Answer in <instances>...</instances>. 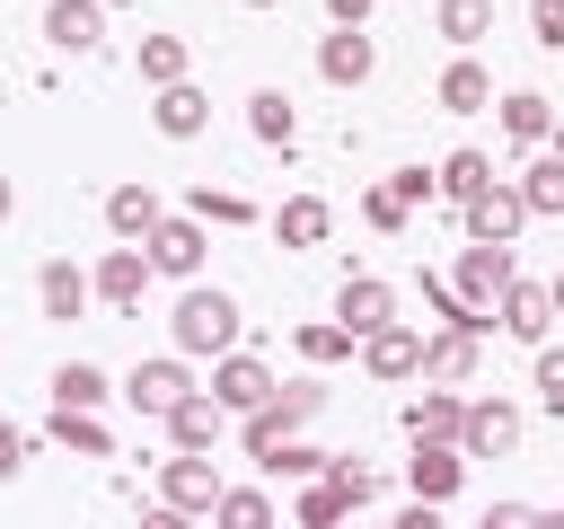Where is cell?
Masks as SVG:
<instances>
[{"label": "cell", "mask_w": 564, "mask_h": 529, "mask_svg": "<svg viewBox=\"0 0 564 529\" xmlns=\"http://www.w3.org/2000/svg\"><path fill=\"white\" fill-rule=\"evenodd\" d=\"M247 9H273V0H247Z\"/></svg>", "instance_id": "bcb514c9"}, {"label": "cell", "mask_w": 564, "mask_h": 529, "mask_svg": "<svg viewBox=\"0 0 564 529\" xmlns=\"http://www.w3.org/2000/svg\"><path fill=\"white\" fill-rule=\"evenodd\" d=\"M256 467H264V476H300V485H308V476H326V450H300V441H282V450H264Z\"/></svg>", "instance_id": "8d00e7d4"}, {"label": "cell", "mask_w": 564, "mask_h": 529, "mask_svg": "<svg viewBox=\"0 0 564 529\" xmlns=\"http://www.w3.org/2000/svg\"><path fill=\"white\" fill-rule=\"evenodd\" d=\"M203 229H212L203 212H167V220H159V229H150L141 247H150V264H159V273H176V282H194V273H203V247H212Z\"/></svg>", "instance_id": "5b68a950"}, {"label": "cell", "mask_w": 564, "mask_h": 529, "mask_svg": "<svg viewBox=\"0 0 564 529\" xmlns=\"http://www.w3.org/2000/svg\"><path fill=\"white\" fill-rule=\"evenodd\" d=\"M546 291H555V317H564V273H555V282H546Z\"/></svg>", "instance_id": "ee69618b"}, {"label": "cell", "mask_w": 564, "mask_h": 529, "mask_svg": "<svg viewBox=\"0 0 564 529\" xmlns=\"http://www.w3.org/2000/svg\"><path fill=\"white\" fill-rule=\"evenodd\" d=\"M185 212H203V220H220V229H247L256 220V203L247 194H229V185H194V203Z\"/></svg>", "instance_id": "e575fe53"}, {"label": "cell", "mask_w": 564, "mask_h": 529, "mask_svg": "<svg viewBox=\"0 0 564 529\" xmlns=\"http://www.w3.org/2000/svg\"><path fill=\"white\" fill-rule=\"evenodd\" d=\"M458 423H467V397H458L449 379L423 388V397L405 406V432H414V441H458Z\"/></svg>", "instance_id": "7402d4cb"}, {"label": "cell", "mask_w": 564, "mask_h": 529, "mask_svg": "<svg viewBox=\"0 0 564 529\" xmlns=\"http://www.w3.org/2000/svg\"><path fill=\"white\" fill-rule=\"evenodd\" d=\"M141 79H150V88L185 79V35H141Z\"/></svg>", "instance_id": "836d02e7"}, {"label": "cell", "mask_w": 564, "mask_h": 529, "mask_svg": "<svg viewBox=\"0 0 564 529\" xmlns=\"http://www.w3.org/2000/svg\"><path fill=\"white\" fill-rule=\"evenodd\" d=\"M159 503H167V520H176V511H212V503H220L212 450H176V458L159 467Z\"/></svg>", "instance_id": "ba28073f"}, {"label": "cell", "mask_w": 564, "mask_h": 529, "mask_svg": "<svg viewBox=\"0 0 564 529\" xmlns=\"http://www.w3.org/2000/svg\"><path fill=\"white\" fill-rule=\"evenodd\" d=\"M449 291L494 326V309H502V291H511V238H467L458 264H449Z\"/></svg>", "instance_id": "3957f363"}, {"label": "cell", "mask_w": 564, "mask_h": 529, "mask_svg": "<svg viewBox=\"0 0 564 529\" xmlns=\"http://www.w3.org/2000/svg\"><path fill=\"white\" fill-rule=\"evenodd\" d=\"M238 335H247L238 300H229L220 282H203V273H194V282L176 291V309H167V344H176L185 361H220V353H229Z\"/></svg>", "instance_id": "6da1fadb"}, {"label": "cell", "mask_w": 564, "mask_h": 529, "mask_svg": "<svg viewBox=\"0 0 564 529\" xmlns=\"http://www.w3.org/2000/svg\"><path fill=\"white\" fill-rule=\"evenodd\" d=\"M150 273H159V264H150V247H141V238H115V247L88 264V282H97V300H106V309H141V282H150Z\"/></svg>", "instance_id": "8992f818"}, {"label": "cell", "mask_w": 564, "mask_h": 529, "mask_svg": "<svg viewBox=\"0 0 564 529\" xmlns=\"http://www.w3.org/2000/svg\"><path fill=\"white\" fill-rule=\"evenodd\" d=\"M520 220H538V212H529V194H520V185H502V176H494L476 203H458V229H467V238H511Z\"/></svg>", "instance_id": "4fadbf2b"}, {"label": "cell", "mask_w": 564, "mask_h": 529, "mask_svg": "<svg viewBox=\"0 0 564 529\" xmlns=\"http://www.w3.org/2000/svg\"><path fill=\"white\" fill-rule=\"evenodd\" d=\"M511 441H520V406H511V397H467L458 450H467V458H502Z\"/></svg>", "instance_id": "8fae6325"}, {"label": "cell", "mask_w": 564, "mask_h": 529, "mask_svg": "<svg viewBox=\"0 0 564 529\" xmlns=\"http://www.w3.org/2000/svg\"><path fill=\"white\" fill-rule=\"evenodd\" d=\"M458 476H467V450H458V441H414L405 485H414L423 503H449V494H458Z\"/></svg>", "instance_id": "2e32d148"}, {"label": "cell", "mask_w": 564, "mask_h": 529, "mask_svg": "<svg viewBox=\"0 0 564 529\" xmlns=\"http://www.w3.org/2000/svg\"><path fill=\"white\" fill-rule=\"evenodd\" d=\"M88 300H97V282H88V273H79L70 256H53V264H35V309H44V317H62V326H70V317H79Z\"/></svg>", "instance_id": "e0dca14e"}, {"label": "cell", "mask_w": 564, "mask_h": 529, "mask_svg": "<svg viewBox=\"0 0 564 529\" xmlns=\"http://www.w3.org/2000/svg\"><path fill=\"white\" fill-rule=\"evenodd\" d=\"M18 458H26V441H18V423H0V485L18 476Z\"/></svg>", "instance_id": "60d3db41"}, {"label": "cell", "mask_w": 564, "mask_h": 529, "mask_svg": "<svg viewBox=\"0 0 564 529\" xmlns=\"http://www.w3.org/2000/svg\"><path fill=\"white\" fill-rule=\"evenodd\" d=\"M106 397H115V388H106L97 361H62V370H53V406H88V414H97Z\"/></svg>", "instance_id": "f1b7e54d"}, {"label": "cell", "mask_w": 564, "mask_h": 529, "mask_svg": "<svg viewBox=\"0 0 564 529\" xmlns=\"http://www.w3.org/2000/svg\"><path fill=\"white\" fill-rule=\"evenodd\" d=\"M361 370L370 379H423V326L388 317L379 335H361Z\"/></svg>", "instance_id": "9c48e42d"}, {"label": "cell", "mask_w": 564, "mask_h": 529, "mask_svg": "<svg viewBox=\"0 0 564 529\" xmlns=\"http://www.w3.org/2000/svg\"><path fill=\"white\" fill-rule=\"evenodd\" d=\"M326 18H335V26H361V18H370V0H326Z\"/></svg>", "instance_id": "b9f144b4"}, {"label": "cell", "mask_w": 564, "mask_h": 529, "mask_svg": "<svg viewBox=\"0 0 564 529\" xmlns=\"http://www.w3.org/2000/svg\"><path fill=\"white\" fill-rule=\"evenodd\" d=\"M494 326H502V335H520V344H546V326H555V291L511 273V291H502V317H494Z\"/></svg>", "instance_id": "d6986e66"}, {"label": "cell", "mask_w": 564, "mask_h": 529, "mask_svg": "<svg viewBox=\"0 0 564 529\" xmlns=\"http://www.w3.org/2000/svg\"><path fill=\"white\" fill-rule=\"evenodd\" d=\"M352 344H361V335H352L344 317H335V326H300V353H308V361H344Z\"/></svg>", "instance_id": "74e56055"}, {"label": "cell", "mask_w": 564, "mask_h": 529, "mask_svg": "<svg viewBox=\"0 0 564 529\" xmlns=\"http://www.w3.org/2000/svg\"><path fill=\"white\" fill-rule=\"evenodd\" d=\"M502 132H511V141H546V132H555V106H546L538 88H511V97H502Z\"/></svg>", "instance_id": "83f0119b"}, {"label": "cell", "mask_w": 564, "mask_h": 529, "mask_svg": "<svg viewBox=\"0 0 564 529\" xmlns=\"http://www.w3.org/2000/svg\"><path fill=\"white\" fill-rule=\"evenodd\" d=\"M520 194H529V212H564V150L529 159V168H520Z\"/></svg>", "instance_id": "d6a6232c"}, {"label": "cell", "mask_w": 564, "mask_h": 529, "mask_svg": "<svg viewBox=\"0 0 564 529\" xmlns=\"http://www.w3.org/2000/svg\"><path fill=\"white\" fill-rule=\"evenodd\" d=\"M441 106H449V115H485V106H494V71H485L476 53H458V62L441 71Z\"/></svg>", "instance_id": "603a6c76"}, {"label": "cell", "mask_w": 564, "mask_h": 529, "mask_svg": "<svg viewBox=\"0 0 564 529\" xmlns=\"http://www.w3.org/2000/svg\"><path fill=\"white\" fill-rule=\"evenodd\" d=\"M432 26H441L458 53H467L476 35H494V0H441V9H432Z\"/></svg>", "instance_id": "4dcf8cb0"}, {"label": "cell", "mask_w": 564, "mask_h": 529, "mask_svg": "<svg viewBox=\"0 0 564 529\" xmlns=\"http://www.w3.org/2000/svg\"><path fill=\"white\" fill-rule=\"evenodd\" d=\"M370 494H379V476H370V467H352V458H326V476H308V494H300V520H308V529H326V520L361 511Z\"/></svg>", "instance_id": "277c9868"}, {"label": "cell", "mask_w": 564, "mask_h": 529, "mask_svg": "<svg viewBox=\"0 0 564 529\" xmlns=\"http://www.w3.org/2000/svg\"><path fill=\"white\" fill-rule=\"evenodd\" d=\"M379 71V44L361 35V26H326V44H317V79L326 88H361Z\"/></svg>", "instance_id": "7c38bea8"}, {"label": "cell", "mask_w": 564, "mask_h": 529, "mask_svg": "<svg viewBox=\"0 0 564 529\" xmlns=\"http://www.w3.org/2000/svg\"><path fill=\"white\" fill-rule=\"evenodd\" d=\"M361 220H370V229H388V238H397V229H405V220H414V203H405V194H397V185H370V194H361Z\"/></svg>", "instance_id": "d590c367"}, {"label": "cell", "mask_w": 564, "mask_h": 529, "mask_svg": "<svg viewBox=\"0 0 564 529\" xmlns=\"http://www.w3.org/2000/svg\"><path fill=\"white\" fill-rule=\"evenodd\" d=\"M194 388V370H185V353H159V361H132V379H123V397L150 414V423H167V406Z\"/></svg>", "instance_id": "30bf717a"}, {"label": "cell", "mask_w": 564, "mask_h": 529, "mask_svg": "<svg viewBox=\"0 0 564 529\" xmlns=\"http://www.w3.org/2000/svg\"><path fill=\"white\" fill-rule=\"evenodd\" d=\"M476 344H485L476 326H441V335H423V379H449V388L476 379Z\"/></svg>", "instance_id": "44dd1931"}, {"label": "cell", "mask_w": 564, "mask_h": 529, "mask_svg": "<svg viewBox=\"0 0 564 529\" xmlns=\"http://www.w3.org/2000/svg\"><path fill=\"white\" fill-rule=\"evenodd\" d=\"M150 123H159L167 141H194V132L212 123V97H203L194 79H167V88H159V106H150Z\"/></svg>", "instance_id": "ffe728a7"}, {"label": "cell", "mask_w": 564, "mask_h": 529, "mask_svg": "<svg viewBox=\"0 0 564 529\" xmlns=\"http://www.w3.org/2000/svg\"><path fill=\"white\" fill-rule=\"evenodd\" d=\"M220 423H229V406H220L212 388H185V397L167 406V423H159V432H167V450H212V441H220Z\"/></svg>", "instance_id": "5bb4252c"}, {"label": "cell", "mask_w": 564, "mask_h": 529, "mask_svg": "<svg viewBox=\"0 0 564 529\" xmlns=\"http://www.w3.org/2000/svg\"><path fill=\"white\" fill-rule=\"evenodd\" d=\"M538 406L564 414V353H555V344H538Z\"/></svg>", "instance_id": "f35d334b"}, {"label": "cell", "mask_w": 564, "mask_h": 529, "mask_svg": "<svg viewBox=\"0 0 564 529\" xmlns=\"http://www.w3.org/2000/svg\"><path fill=\"white\" fill-rule=\"evenodd\" d=\"M317 406H326V379H282V388H273L256 414H238V450H247V458L282 450V441H291V432H300Z\"/></svg>", "instance_id": "7a4b0ae2"}, {"label": "cell", "mask_w": 564, "mask_h": 529, "mask_svg": "<svg viewBox=\"0 0 564 529\" xmlns=\"http://www.w3.org/2000/svg\"><path fill=\"white\" fill-rule=\"evenodd\" d=\"M159 220H167V203H159L150 185H115V194H106V229H115V238H150Z\"/></svg>", "instance_id": "cb8c5ba5"}, {"label": "cell", "mask_w": 564, "mask_h": 529, "mask_svg": "<svg viewBox=\"0 0 564 529\" xmlns=\"http://www.w3.org/2000/svg\"><path fill=\"white\" fill-rule=\"evenodd\" d=\"M326 229H335V212H326L317 194H291V203L273 212V238H282V247H317Z\"/></svg>", "instance_id": "484cf974"}, {"label": "cell", "mask_w": 564, "mask_h": 529, "mask_svg": "<svg viewBox=\"0 0 564 529\" xmlns=\"http://www.w3.org/2000/svg\"><path fill=\"white\" fill-rule=\"evenodd\" d=\"M247 132H256L264 150H291V141H300V115H291V97H282V88H256V97H247Z\"/></svg>", "instance_id": "d4e9b609"}, {"label": "cell", "mask_w": 564, "mask_h": 529, "mask_svg": "<svg viewBox=\"0 0 564 529\" xmlns=\"http://www.w3.org/2000/svg\"><path fill=\"white\" fill-rule=\"evenodd\" d=\"M529 26H538V44H564V0H529Z\"/></svg>", "instance_id": "ab89813d"}, {"label": "cell", "mask_w": 564, "mask_h": 529, "mask_svg": "<svg viewBox=\"0 0 564 529\" xmlns=\"http://www.w3.org/2000/svg\"><path fill=\"white\" fill-rule=\"evenodd\" d=\"M212 520H229V529H264V520H273V494H264V485H220Z\"/></svg>", "instance_id": "1f68e13d"}, {"label": "cell", "mask_w": 564, "mask_h": 529, "mask_svg": "<svg viewBox=\"0 0 564 529\" xmlns=\"http://www.w3.org/2000/svg\"><path fill=\"white\" fill-rule=\"evenodd\" d=\"M9 212H18V185H9V176H0V220H9Z\"/></svg>", "instance_id": "7bdbcfd3"}, {"label": "cell", "mask_w": 564, "mask_h": 529, "mask_svg": "<svg viewBox=\"0 0 564 529\" xmlns=\"http://www.w3.org/2000/svg\"><path fill=\"white\" fill-rule=\"evenodd\" d=\"M44 44L53 53H97L106 44V0H44Z\"/></svg>", "instance_id": "9a60e30c"}, {"label": "cell", "mask_w": 564, "mask_h": 529, "mask_svg": "<svg viewBox=\"0 0 564 529\" xmlns=\"http://www.w3.org/2000/svg\"><path fill=\"white\" fill-rule=\"evenodd\" d=\"M53 441H62V450H79V458H106V450H115V441H106V423H97L88 406H53Z\"/></svg>", "instance_id": "f546056e"}, {"label": "cell", "mask_w": 564, "mask_h": 529, "mask_svg": "<svg viewBox=\"0 0 564 529\" xmlns=\"http://www.w3.org/2000/svg\"><path fill=\"white\" fill-rule=\"evenodd\" d=\"M546 141H555V150H564V123H555V132H546Z\"/></svg>", "instance_id": "f6af8a7d"}, {"label": "cell", "mask_w": 564, "mask_h": 529, "mask_svg": "<svg viewBox=\"0 0 564 529\" xmlns=\"http://www.w3.org/2000/svg\"><path fill=\"white\" fill-rule=\"evenodd\" d=\"M485 185H494V159L485 150H449L441 159V203H476Z\"/></svg>", "instance_id": "4316f807"}, {"label": "cell", "mask_w": 564, "mask_h": 529, "mask_svg": "<svg viewBox=\"0 0 564 529\" xmlns=\"http://www.w3.org/2000/svg\"><path fill=\"white\" fill-rule=\"evenodd\" d=\"M273 388H282V379H273V361H256L247 344H229V353L212 361V397H220L229 414H256V406H264Z\"/></svg>", "instance_id": "52a82bcc"}, {"label": "cell", "mask_w": 564, "mask_h": 529, "mask_svg": "<svg viewBox=\"0 0 564 529\" xmlns=\"http://www.w3.org/2000/svg\"><path fill=\"white\" fill-rule=\"evenodd\" d=\"M335 317H344L352 335H379V326L397 317V291H388L379 273H344V291H335Z\"/></svg>", "instance_id": "ac0fdd59"}]
</instances>
